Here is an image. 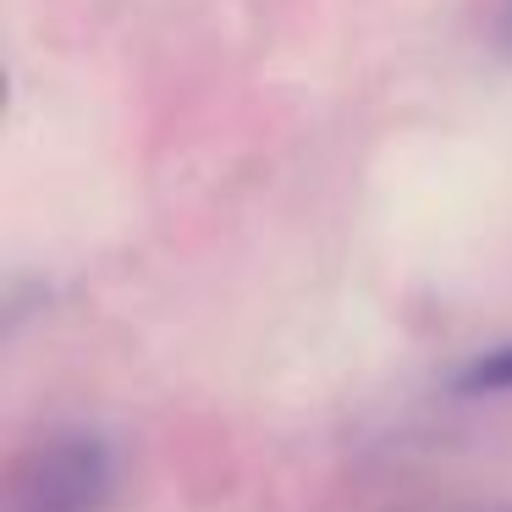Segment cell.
<instances>
[{"instance_id":"6da1fadb","label":"cell","mask_w":512,"mask_h":512,"mask_svg":"<svg viewBox=\"0 0 512 512\" xmlns=\"http://www.w3.org/2000/svg\"><path fill=\"white\" fill-rule=\"evenodd\" d=\"M111 496L116 446L89 424H61L17 457L6 512H105Z\"/></svg>"},{"instance_id":"7a4b0ae2","label":"cell","mask_w":512,"mask_h":512,"mask_svg":"<svg viewBox=\"0 0 512 512\" xmlns=\"http://www.w3.org/2000/svg\"><path fill=\"white\" fill-rule=\"evenodd\" d=\"M452 391H463V397H496V391H512V342L496 347V353H479L474 364H463L452 375Z\"/></svg>"}]
</instances>
